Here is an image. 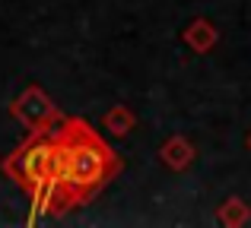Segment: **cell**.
I'll list each match as a JSON object with an SVG mask.
<instances>
[{
    "instance_id": "obj_3",
    "label": "cell",
    "mask_w": 251,
    "mask_h": 228,
    "mask_svg": "<svg viewBox=\"0 0 251 228\" xmlns=\"http://www.w3.org/2000/svg\"><path fill=\"white\" fill-rule=\"evenodd\" d=\"M10 114L16 117L23 127H29V130H45V127H51V124H57V108L51 105V99L42 92V89H25L19 99H13V105H10Z\"/></svg>"
},
{
    "instance_id": "obj_1",
    "label": "cell",
    "mask_w": 251,
    "mask_h": 228,
    "mask_svg": "<svg viewBox=\"0 0 251 228\" xmlns=\"http://www.w3.org/2000/svg\"><path fill=\"white\" fill-rule=\"evenodd\" d=\"M57 133V181L70 200V209L96 193L115 174L118 159L108 146L96 136V130L80 117H67Z\"/></svg>"
},
{
    "instance_id": "obj_2",
    "label": "cell",
    "mask_w": 251,
    "mask_h": 228,
    "mask_svg": "<svg viewBox=\"0 0 251 228\" xmlns=\"http://www.w3.org/2000/svg\"><path fill=\"white\" fill-rule=\"evenodd\" d=\"M0 171L10 181H16L42 212L61 216V212L70 209V200H67V193H64L61 181H57V133H54V124L45 127V130H32L29 140L19 149H13V152L0 162Z\"/></svg>"
}]
</instances>
